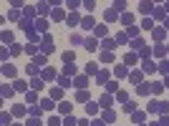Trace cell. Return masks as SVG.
Returning a JSON list of instances; mask_svg holds the SVG:
<instances>
[{"mask_svg": "<svg viewBox=\"0 0 169 126\" xmlns=\"http://www.w3.org/2000/svg\"><path fill=\"white\" fill-rule=\"evenodd\" d=\"M3 73H5L8 78H15V73H18V71H15V66H10V63H5V66H3Z\"/></svg>", "mask_w": 169, "mask_h": 126, "instance_id": "cell-1", "label": "cell"}, {"mask_svg": "<svg viewBox=\"0 0 169 126\" xmlns=\"http://www.w3.org/2000/svg\"><path fill=\"white\" fill-rule=\"evenodd\" d=\"M83 45H86V50H96V48H99V40H96V38H86Z\"/></svg>", "mask_w": 169, "mask_h": 126, "instance_id": "cell-2", "label": "cell"}, {"mask_svg": "<svg viewBox=\"0 0 169 126\" xmlns=\"http://www.w3.org/2000/svg\"><path fill=\"white\" fill-rule=\"evenodd\" d=\"M96 111H99V103H94V101H91V103H86V113H88V116H94Z\"/></svg>", "mask_w": 169, "mask_h": 126, "instance_id": "cell-3", "label": "cell"}, {"mask_svg": "<svg viewBox=\"0 0 169 126\" xmlns=\"http://www.w3.org/2000/svg\"><path fill=\"white\" fill-rule=\"evenodd\" d=\"M73 61H76V56L71 53V50H68V53H63V63H66V66H73Z\"/></svg>", "mask_w": 169, "mask_h": 126, "instance_id": "cell-4", "label": "cell"}, {"mask_svg": "<svg viewBox=\"0 0 169 126\" xmlns=\"http://www.w3.org/2000/svg\"><path fill=\"white\" fill-rule=\"evenodd\" d=\"M124 63H126V66H134V63H136V53H126V56H124Z\"/></svg>", "mask_w": 169, "mask_h": 126, "instance_id": "cell-5", "label": "cell"}, {"mask_svg": "<svg viewBox=\"0 0 169 126\" xmlns=\"http://www.w3.org/2000/svg\"><path fill=\"white\" fill-rule=\"evenodd\" d=\"M81 25H83V30H91V28H94V18H83Z\"/></svg>", "mask_w": 169, "mask_h": 126, "instance_id": "cell-6", "label": "cell"}, {"mask_svg": "<svg viewBox=\"0 0 169 126\" xmlns=\"http://www.w3.org/2000/svg\"><path fill=\"white\" fill-rule=\"evenodd\" d=\"M101 61H104V63H111L114 61V53H111V50H104V53H101Z\"/></svg>", "mask_w": 169, "mask_h": 126, "instance_id": "cell-7", "label": "cell"}, {"mask_svg": "<svg viewBox=\"0 0 169 126\" xmlns=\"http://www.w3.org/2000/svg\"><path fill=\"white\" fill-rule=\"evenodd\" d=\"M136 91H139V93H144V96H146V93H151V83H141Z\"/></svg>", "mask_w": 169, "mask_h": 126, "instance_id": "cell-8", "label": "cell"}, {"mask_svg": "<svg viewBox=\"0 0 169 126\" xmlns=\"http://www.w3.org/2000/svg\"><path fill=\"white\" fill-rule=\"evenodd\" d=\"M53 78H56V71H48V68H45L43 71V81H53Z\"/></svg>", "mask_w": 169, "mask_h": 126, "instance_id": "cell-9", "label": "cell"}, {"mask_svg": "<svg viewBox=\"0 0 169 126\" xmlns=\"http://www.w3.org/2000/svg\"><path fill=\"white\" fill-rule=\"evenodd\" d=\"M121 23H124V25H131V23H134V15H129V13H124V15H121Z\"/></svg>", "mask_w": 169, "mask_h": 126, "instance_id": "cell-10", "label": "cell"}, {"mask_svg": "<svg viewBox=\"0 0 169 126\" xmlns=\"http://www.w3.org/2000/svg\"><path fill=\"white\" fill-rule=\"evenodd\" d=\"M144 71H146V73H154V71H157V66H154L151 61H144Z\"/></svg>", "mask_w": 169, "mask_h": 126, "instance_id": "cell-11", "label": "cell"}, {"mask_svg": "<svg viewBox=\"0 0 169 126\" xmlns=\"http://www.w3.org/2000/svg\"><path fill=\"white\" fill-rule=\"evenodd\" d=\"M94 30H96V35H99V38H104V35H106V25H96Z\"/></svg>", "mask_w": 169, "mask_h": 126, "instance_id": "cell-12", "label": "cell"}, {"mask_svg": "<svg viewBox=\"0 0 169 126\" xmlns=\"http://www.w3.org/2000/svg\"><path fill=\"white\" fill-rule=\"evenodd\" d=\"M164 91V83H151V93H162Z\"/></svg>", "mask_w": 169, "mask_h": 126, "instance_id": "cell-13", "label": "cell"}, {"mask_svg": "<svg viewBox=\"0 0 169 126\" xmlns=\"http://www.w3.org/2000/svg\"><path fill=\"white\" fill-rule=\"evenodd\" d=\"M63 96V88H50V98H61Z\"/></svg>", "mask_w": 169, "mask_h": 126, "instance_id": "cell-14", "label": "cell"}, {"mask_svg": "<svg viewBox=\"0 0 169 126\" xmlns=\"http://www.w3.org/2000/svg\"><path fill=\"white\" fill-rule=\"evenodd\" d=\"M86 83H88V78H86V76H78V78H76V86H78V88H83Z\"/></svg>", "mask_w": 169, "mask_h": 126, "instance_id": "cell-15", "label": "cell"}, {"mask_svg": "<svg viewBox=\"0 0 169 126\" xmlns=\"http://www.w3.org/2000/svg\"><path fill=\"white\" fill-rule=\"evenodd\" d=\"M164 53H167V50H164V45H154V56L164 58Z\"/></svg>", "mask_w": 169, "mask_h": 126, "instance_id": "cell-16", "label": "cell"}, {"mask_svg": "<svg viewBox=\"0 0 169 126\" xmlns=\"http://www.w3.org/2000/svg\"><path fill=\"white\" fill-rule=\"evenodd\" d=\"M159 106H162V103H157V101H149V106H146V108H149V113H154V111H159Z\"/></svg>", "mask_w": 169, "mask_h": 126, "instance_id": "cell-17", "label": "cell"}, {"mask_svg": "<svg viewBox=\"0 0 169 126\" xmlns=\"http://www.w3.org/2000/svg\"><path fill=\"white\" fill-rule=\"evenodd\" d=\"M129 78H131V83H139V86H141V73H136V71H134Z\"/></svg>", "mask_w": 169, "mask_h": 126, "instance_id": "cell-18", "label": "cell"}, {"mask_svg": "<svg viewBox=\"0 0 169 126\" xmlns=\"http://www.w3.org/2000/svg\"><path fill=\"white\" fill-rule=\"evenodd\" d=\"M104 121H111V124H114V121H116V113H114V111H106V113H104Z\"/></svg>", "mask_w": 169, "mask_h": 126, "instance_id": "cell-19", "label": "cell"}, {"mask_svg": "<svg viewBox=\"0 0 169 126\" xmlns=\"http://www.w3.org/2000/svg\"><path fill=\"white\" fill-rule=\"evenodd\" d=\"M101 106H104V108H106V106H111V96H101Z\"/></svg>", "mask_w": 169, "mask_h": 126, "instance_id": "cell-20", "label": "cell"}, {"mask_svg": "<svg viewBox=\"0 0 169 126\" xmlns=\"http://www.w3.org/2000/svg\"><path fill=\"white\" fill-rule=\"evenodd\" d=\"M45 28H48V23H45V20H38V28H36V30L38 33H45Z\"/></svg>", "mask_w": 169, "mask_h": 126, "instance_id": "cell-21", "label": "cell"}, {"mask_svg": "<svg viewBox=\"0 0 169 126\" xmlns=\"http://www.w3.org/2000/svg\"><path fill=\"white\" fill-rule=\"evenodd\" d=\"M96 71H99V66H96V63H88V66H86V73H88V76L96 73Z\"/></svg>", "mask_w": 169, "mask_h": 126, "instance_id": "cell-22", "label": "cell"}, {"mask_svg": "<svg viewBox=\"0 0 169 126\" xmlns=\"http://www.w3.org/2000/svg\"><path fill=\"white\" fill-rule=\"evenodd\" d=\"M40 108H43V111H50V108H53V101H40Z\"/></svg>", "mask_w": 169, "mask_h": 126, "instance_id": "cell-23", "label": "cell"}, {"mask_svg": "<svg viewBox=\"0 0 169 126\" xmlns=\"http://www.w3.org/2000/svg\"><path fill=\"white\" fill-rule=\"evenodd\" d=\"M109 81V71H101L99 73V83H106Z\"/></svg>", "mask_w": 169, "mask_h": 126, "instance_id": "cell-24", "label": "cell"}, {"mask_svg": "<svg viewBox=\"0 0 169 126\" xmlns=\"http://www.w3.org/2000/svg\"><path fill=\"white\" fill-rule=\"evenodd\" d=\"M36 8H38V13H43V15L50 10V8H48V3H40V5H36Z\"/></svg>", "mask_w": 169, "mask_h": 126, "instance_id": "cell-25", "label": "cell"}, {"mask_svg": "<svg viewBox=\"0 0 169 126\" xmlns=\"http://www.w3.org/2000/svg\"><path fill=\"white\" fill-rule=\"evenodd\" d=\"M116 76L124 78V76H126V66H116Z\"/></svg>", "mask_w": 169, "mask_h": 126, "instance_id": "cell-26", "label": "cell"}, {"mask_svg": "<svg viewBox=\"0 0 169 126\" xmlns=\"http://www.w3.org/2000/svg\"><path fill=\"white\" fill-rule=\"evenodd\" d=\"M13 113H15V116H23V113H25V106H13Z\"/></svg>", "mask_w": 169, "mask_h": 126, "instance_id": "cell-27", "label": "cell"}, {"mask_svg": "<svg viewBox=\"0 0 169 126\" xmlns=\"http://www.w3.org/2000/svg\"><path fill=\"white\" fill-rule=\"evenodd\" d=\"M114 45H116V40H111V38H106V40H104V48H111V50H114Z\"/></svg>", "mask_w": 169, "mask_h": 126, "instance_id": "cell-28", "label": "cell"}, {"mask_svg": "<svg viewBox=\"0 0 169 126\" xmlns=\"http://www.w3.org/2000/svg\"><path fill=\"white\" fill-rule=\"evenodd\" d=\"M139 10H141V13H151V5H149V3H141V5H139Z\"/></svg>", "mask_w": 169, "mask_h": 126, "instance_id": "cell-29", "label": "cell"}, {"mask_svg": "<svg viewBox=\"0 0 169 126\" xmlns=\"http://www.w3.org/2000/svg\"><path fill=\"white\" fill-rule=\"evenodd\" d=\"M76 23H78V15H76V13H71V15H68V25H76Z\"/></svg>", "mask_w": 169, "mask_h": 126, "instance_id": "cell-30", "label": "cell"}, {"mask_svg": "<svg viewBox=\"0 0 169 126\" xmlns=\"http://www.w3.org/2000/svg\"><path fill=\"white\" fill-rule=\"evenodd\" d=\"M61 113H71V103H66V101H63V103H61Z\"/></svg>", "mask_w": 169, "mask_h": 126, "instance_id": "cell-31", "label": "cell"}, {"mask_svg": "<svg viewBox=\"0 0 169 126\" xmlns=\"http://www.w3.org/2000/svg\"><path fill=\"white\" fill-rule=\"evenodd\" d=\"M63 124H66V126H78V121H76V119H73V116H68V119L63 121Z\"/></svg>", "mask_w": 169, "mask_h": 126, "instance_id": "cell-32", "label": "cell"}, {"mask_svg": "<svg viewBox=\"0 0 169 126\" xmlns=\"http://www.w3.org/2000/svg\"><path fill=\"white\" fill-rule=\"evenodd\" d=\"M28 126H40V119H38V116H33V119H28Z\"/></svg>", "mask_w": 169, "mask_h": 126, "instance_id": "cell-33", "label": "cell"}, {"mask_svg": "<svg viewBox=\"0 0 169 126\" xmlns=\"http://www.w3.org/2000/svg\"><path fill=\"white\" fill-rule=\"evenodd\" d=\"M25 73H28V76H36L38 68H36V66H28V68H25Z\"/></svg>", "mask_w": 169, "mask_h": 126, "instance_id": "cell-34", "label": "cell"}, {"mask_svg": "<svg viewBox=\"0 0 169 126\" xmlns=\"http://www.w3.org/2000/svg\"><path fill=\"white\" fill-rule=\"evenodd\" d=\"M13 91H15V88H10V86H3V96H13Z\"/></svg>", "mask_w": 169, "mask_h": 126, "instance_id": "cell-35", "label": "cell"}, {"mask_svg": "<svg viewBox=\"0 0 169 126\" xmlns=\"http://www.w3.org/2000/svg\"><path fill=\"white\" fill-rule=\"evenodd\" d=\"M76 98H78V101H86V98H88V91H78V96H76Z\"/></svg>", "mask_w": 169, "mask_h": 126, "instance_id": "cell-36", "label": "cell"}, {"mask_svg": "<svg viewBox=\"0 0 169 126\" xmlns=\"http://www.w3.org/2000/svg\"><path fill=\"white\" fill-rule=\"evenodd\" d=\"M13 88H15V91H25V83H23V81H15V86H13Z\"/></svg>", "mask_w": 169, "mask_h": 126, "instance_id": "cell-37", "label": "cell"}, {"mask_svg": "<svg viewBox=\"0 0 169 126\" xmlns=\"http://www.w3.org/2000/svg\"><path fill=\"white\" fill-rule=\"evenodd\" d=\"M106 20H116V10H106Z\"/></svg>", "mask_w": 169, "mask_h": 126, "instance_id": "cell-38", "label": "cell"}, {"mask_svg": "<svg viewBox=\"0 0 169 126\" xmlns=\"http://www.w3.org/2000/svg\"><path fill=\"white\" fill-rule=\"evenodd\" d=\"M159 71H164V73H167V76H169V61H164V63H162V66H159Z\"/></svg>", "mask_w": 169, "mask_h": 126, "instance_id": "cell-39", "label": "cell"}, {"mask_svg": "<svg viewBox=\"0 0 169 126\" xmlns=\"http://www.w3.org/2000/svg\"><path fill=\"white\" fill-rule=\"evenodd\" d=\"M71 43H86V40H83L81 35H71Z\"/></svg>", "mask_w": 169, "mask_h": 126, "instance_id": "cell-40", "label": "cell"}, {"mask_svg": "<svg viewBox=\"0 0 169 126\" xmlns=\"http://www.w3.org/2000/svg\"><path fill=\"white\" fill-rule=\"evenodd\" d=\"M124 8H126V3H114V10H116V13L124 10Z\"/></svg>", "mask_w": 169, "mask_h": 126, "instance_id": "cell-41", "label": "cell"}, {"mask_svg": "<svg viewBox=\"0 0 169 126\" xmlns=\"http://www.w3.org/2000/svg\"><path fill=\"white\" fill-rule=\"evenodd\" d=\"M8 18H10V20H18L20 15H18V10H10V13H8Z\"/></svg>", "mask_w": 169, "mask_h": 126, "instance_id": "cell-42", "label": "cell"}, {"mask_svg": "<svg viewBox=\"0 0 169 126\" xmlns=\"http://www.w3.org/2000/svg\"><path fill=\"white\" fill-rule=\"evenodd\" d=\"M20 53V45H10V56H18Z\"/></svg>", "mask_w": 169, "mask_h": 126, "instance_id": "cell-43", "label": "cell"}, {"mask_svg": "<svg viewBox=\"0 0 169 126\" xmlns=\"http://www.w3.org/2000/svg\"><path fill=\"white\" fill-rule=\"evenodd\" d=\"M126 35H134V38H136V35H139V28H129V30H126Z\"/></svg>", "mask_w": 169, "mask_h": 126, "instance_id": "cell-44", "label": "cell"}, {"mask_svg": "<svg viewBox=\"0 0 169 126\" xmlns=\"http://www.w3.org/2000/svg\"><path fill=\"white\" fill-rule=\"evenodd\" d=\"M25 33H28V38H31V40H38V33H36V30H25Z\"/></svg>", "mask_w": 169, "mask_h": 126, "instance_id": "cell-45", "label": "cell"}, {"mask_svg": "<svg viewBox=\"0 0 169 126\" xmlns=\"http://www.w3.org/2000/svg\"><path fill=\"white\" fill-rule=\"evenodd\" d=\"M78 126H88V121H86V119H81V121H78Z\"/></svg>", "mask_w": 169, "mask_h": 126, "instance_id": "cell-46", "label": "cell"}, {"mask_svg": "<svg viewBox=\"0 0 169 126\" xmlns=\"http://www.w3.org/2000/svg\"><path fill=\"white\" fill-rule=\"evenodd\" d=\"M164 86H169V76H167V78H164Z\"/></svg>", "mask_w": 169, "mask_h": 126, "instance_id": "cell-47", "label": "cell"}, {"mask_svg": "<svg viewBox=\"0 0 169 126\" xmlns=\"http://www.w3.org/2000/svg\"><path fill=\"white\" fill-rule=\"evenodd\" d=\"M94 126H104V124H101V121H94Z\"/></svg>", "mask_w": 169, "mask_h": 126, "instance_id": "cell-48", "label": "cell"}, {"mask_svg": "<svg viewBox=\"0 0 169 126\" xmlns=\"http://www.w3.org/2000/svg\"><path fill=\"white\" fill-rule=\"evenodd\" d=\"M151 126H162V124H151Z\"/></svg>", "mask_w": 169, "mask_h": 126, "instance_id": "cell-49", "label": "cell"}, {"mask_svg": "<svg viewBox=\"0 0 169 126\" xmlns=\"http://www.w3.org/2000/svg\"><path fill=\"white\" fill-rule=\"evenodd\" d=\"M167 28H169V18H167Z\"/></svg>", "mask_w": 169, "mask_h": 126, "instance_id": "cell-50", "label": "cell"}, {"mask_svg": "<svg viewBox=\"0 0 169 126\" xmlns=\"http://www.w3.org/2000/svg\"><path fill=\"white\" fill-rule=\"evenodd\" d=\"M15 126H20V124H15Z\"/></svg>", "mask_w": 169, "mask_h": 126, "instance_id": "cell-51", "label": "cell"}]
</instances>
